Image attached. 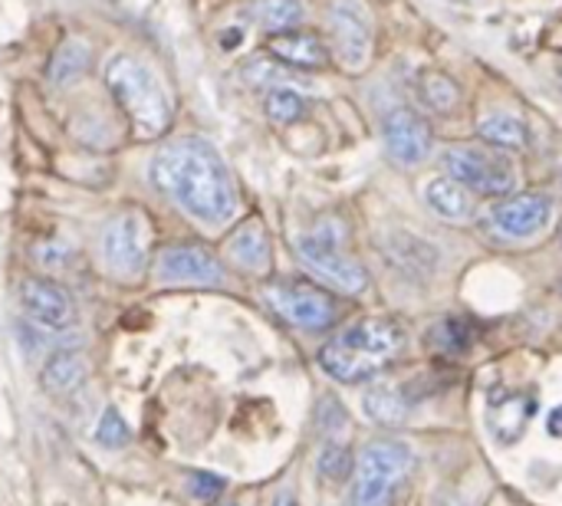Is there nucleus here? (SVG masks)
<instances>
[{
	"label": "nucleus",
	"instance_id": "1",
	"mask_svg": "<svg viewBox=\"0 0 562 506\" xmlns=\"http://www.w3.org/2000/svg\"><path fill=\"white\" fill-rule=\"evenodd\" d=\"M151 184L201 224H227L237 211V188L204 138H178L151 158Z\"/></svg>",
	"mask_w": 562,
	"mask_h": 506
},
{
	"label": "nucleus",
	"instance_id": "2",
	"mask_svg": "<svg viewBox=\"0 0 562 506\" xmlns=\"http://www.w3.org/2000/svg\"><path fill=\"white\" fill-rule=\"evenodd\" d=\"M405 349V329L389 319V316H366L349 323L342 333H336L323 352H319V366L349 385L369 382L379 372H385L398 352Z\"/></svg>",
	"mask_w": 562,
	"mask_h": 506
},
{
	"label": "nucleus",
	"instance_id": "3",
	"mask_svg": "<svg viewBox=\"0 0 562 506\" xmlns=\"http://www.w3.org/2000/svg\"><path fill=\"white\" fill-rule=\"evenodd\" d=\"M105 86H109L112 99L122 105V112L128 115L138 138H158L161 132H168L171 102H168L161 82L151 76V69L142 59H135L128 53H115L105 63Z\"/></svg>",
	"mask_w": 562,
	"mask_h": 506
},
{
	"label": "nucleus",
	"instance_id": "4",
	"mask_svg": "<svg viewBox=\"0 0 562 506\" xmlns=\"http://www.w3.org/2000/svg\"><path fill=\"white\" fill-rule=\"evenodd\" d=\"M412 468H415V454L405 441L366 445L356 464L352 506H392Z\"/></svg>",
	"mask_w": 562,
	"mask_h": 506
},
{
	"label": "nucleus",
	"instance_id": "5",
	"mask_svg": "<svg viewBox=\"0 0 562 506\" xmlns=\"http://www.w3.org/2000/svg\"><path fill=\"white\" fill-rule=\"evenodd\" d=\"M296 250H300L303 263L319 280H326L329 286H336L342 293H362L369 286L366 267L342 250V227L339 224H323V227L303 234L296 240Z\"/></svg>",
	"mask_w": 562,
	"mask_h": 506
},
{
	"label": "nucleus",
	"instance_id": "6",
	"mask_svg": "<svg viewBox=\"0 0 562 506\" xmlns=\"http://www.w3.org/2000/svg\"><path fill=\"white\" fill-rule=\"evenodd\" d=\"M263 300L296 329L323 333L339 319V300L316 283L303 280H273L263 286Z\"/></svg>",
	"mask_w": 562,
	"mask_h": 506
},
{
	"label": "nucleus",
	"instance_id": "7",
	"mask_svg": "<svg viewBox=\"0 0 562 506\" xmlns=\"http://www.w3.org/2000/svg\"><path fill=\"white\" fill-rule=\"evenodd\" d=\"M445 168L454 181L477 194H510L517 188V168L507 155L484 145H458L445 155Z\"/></svg>",
	"mask_w": 562,
	"mask_h": 506
},
{
	"label": "nucleus",
	"instance_id": "8",
	"mask_svg": "<svg viewBox=\"0 0 562 506\" xmlns=\"http://www.w3.org/2000/svg\"><path fill=\"white\" fill-rule=\"evenodd\" d=\"M142 211H122L102 234V260L115 277H142L148 263V230Z\"/></svg>",
	"mask_w": 562,
	"mask_h": 506
},
{
	"label": "nucleus",
	"instance_id": "9",
	"mask_svg": "<svg viewBox=\"0 0 562 506\" xmlns=\"http://www.w3.org/2000/svg\"><path fill=\"white\" fill-rule=\"evenodd\" d=\"M329 40L346 69H362L372 53V20L359 0H336L329 7Z\"/></svg>",
	"mask_w": 562,
	"mask_h": 506
},
{
	"label": "nucleus",
	"instance_id": "10",
	"mask_svg": "<svg viewBox=\"0 0 562 506\" xmlns=\"http://www.w3.org/2000/svg\"><path fill=\"white\" fill-rule=\"evenodd\" d=\"M382 138L385 151L395 165H422L431 155V125L415 112V109H392L382 122Z\"/></svg>",
	"mask_w": 562,
	"mask_h": 506
},
{
	"label": "nucleus",
	"instance_id": "11",
	"mask_svg": "<svg viewBox=\"0 0 562 506\" xmlns=\"http://www.w3.org/2000/svg\"><path fill=\"white\" fill-rule=\"evenodd\" d=\"M20 306L46 333H66L76 323L72 296L59 283L43 277H30L20 283Z\"/></svg>",
	"mask_w": 562,
	"mask_h": 506
},
{
	"label": "nucleus",
	"instance_id": "12",
	"mask_svg": "<svg viewBox=\"0 0 562 506\" xmlns=\"http://www.w3.org/2000/svg\"><path fill=\"white\" fill-rule=\"evenodd\" d=\"M158 280L165 283H224V263L201 244H171L158 257Z\"/></svg>",
	"mask_w": 562,
	"mask_h": 506
},
{
	"label": "nucleus",
	"instance_id": "13",
	"mask_svg": "<svg viewBox=\"0 0 562 506\" xmlns=\"http://www.w3.org/2000/svg\"><path fill=\"white\" fill-rule=\"evenodd\" d=\"M550 217H553V201L547 194H517L491 211V224L514 240L540 234L550 224Z\"/></svg>",
	"mask_w": 562,
	"mask_h": 506
},
{
	"label": "nucleus",
	"instance_id": "14",
	"mask_svg": "<svg viewBox=\"0 0 562 506\" xmlns=\"http://www.w3.org/2000/svg\"><path fill=\"white\" fill-rule=\"evenodd\" d=\"M267 49H270V56H277L280 63L296 66V69H326L329 59H333V53H329V46L323 43V36L313 33V30H303V26L270 33Z\"/></svg>",
	"mask_w": 562,
	"mask_h": 506
},
{
	"label": "nucleus",
	"instance_id": "15",
	"mask_svg": "<svg viewBox=\"0 0 562 506\" xmlns=\"http://www.w3.org/2000/svg\"><path fill=\"white\" fill-rule=\"evenodd\" d=\"M89 379V362L72 352V349H59V352H49L43 369H40V385L46 395L53 398H63V395H72L86 385Z\"/></svg>",
	"mask_w": 562,
	"mask_h": 506
},
{
	"label": "nucleus",
	"instance_id": "16",
	"mask_svg": "<svg viewBox=\"0 0 562 506\" xmlns=\"http://www.w3.org/2000/svg\"><path fill=\"white\" fill-rule=\"evenodd\" d=\"M227 257L247 270V273H267L270 270V237L260 221H250L237 227L227 240Z\"/></svg>",
	"mask_w": 562,
	"mask_h": 506
},
{
	"label": "nucleus",
	"instance_id": "17",
	"mask_svg": "<svg viewBox=\"0 0 562 506\" xmlns=\"http://www.w3.org/2000/svg\"><path fill=\"white\" fill-rule=\"evenodd\" d=\"M425 201L445 221H468L474 214V191L464 188L461 181H454L451 175L448 178H435L425 188Z\"/></svg>",
	"mask_w": 562,
	"mask_h": 506
},
{
	"label": "nucleus",
	"instance_id": "18",
	"mask_svg": "<svg viewBox=\"0 0 562 506\" xmlns=\"http://www.w3.org/2000/svg\"><path fill=\"white\" fill-rule=\"evenodd\" d=\"M362 408H366L369 421L402 425L408 418V412H412V402H408L405 389H398V385H375V389L366 392Z\"/></svg>",
	"mask_w": 562,
	"mask_h": 506
},
{
	"label": "nucleus",
	"instance_id": "19",
	"mask_svg": "<svg viewBox=\"0 0 562 506\" xmlns=\"http://www.w3.org/2000/svg\"><path fill=\"white\" fill-rule=\"evenodd\" d=\"M303 13H306L303 0H250L247 3V16L257 26L270 30V33L300 26L303 23Z\"/></svg>",
	"mask_w": 562,
	"mask_h": 506
},
{
	"label": "nucleus",
	"instance_id": "20",
	"mask_svg": "<svg viewBox=\"0 0 562 506\" xmlns=\"http://www.w3.org/2000/svg\"><path fill=\"white\" fill-rule=\"evenodd\" d=\"M89 63H92V49H89L82 40H66V43L53 53L46 76H49L53 86H69V82H76V79L86 76Z\"/></svg>",
	"mask_w": 562,
	"mask_h": 506
},
{
	"label": "nucleus",
	"instance_id": "21",
	"mask_svg": "<svg viewBox=\"0 0 562 506\" xmlns=\"http://www.w3.org/2000/svg\"><path fill=\"white\" fill-rule=\"evenodd\" d=\"M415 92L418 99L431 109V112H454L458 102H461V89L458 82L448 76V72H438V69H425L415 82Z\"/></svg>",
	"mask_w": 562,
	"mask_h": 506
},
{
	"label": "nucleus",
	"instance_id": "22",
	"mask_svg": "<svg viewBox=\"0 0 562 506\" xmlns=\"http://www.w3.org/2000/svg\"><path fill=\"white\" fill-rule=\"evenodd\" d=\"M477 132H481V138L487 145H497V148H507V151L527 148V125L517 115H510V112H491V115H484L481 125H477Z\"/></svg>",
	"mask_w": 562,
	"mask_h": 506
},
{
	"label": "nucleus",
	"instance_id": "23",
	"mask_svg": "<svg viewBox=\"0 0 562 506\" xmlns=\"http://www.w3.org/2000/svg\"><path fill=\"white\" fill-rule=\"evenodd\" d=\"M263 109H267V115L277 125H293V122H300L310 112V102L293 86H270L267 89V99H263Z\"/></svg>",
	"mask_w": 562,
	"mask_h": 506
},
{
	"label": "nucleus",
	"instance_id": "24",
	"mask_svg": "<svg viewBox=\"0 0 562 506\" xmlns=\"http://www.w3.org/2000/svg\"><path fill=\"white\" fill-rule=\"evenodd\" d=\"M128 441H132V428L122 418V412L105 408L95 421V445L105 451H122V448H128Z\"/></svg>",
	"mask_w": 562,
	"mask_h": 506
},
{
	"label": "nucleus",
	"instance_id": "25",
	"mask_svg": "<svg viewBox=\"0 0 562 506\" xmlns=\"http://www.w3.org/2000/svg\"><path fill=\"white\" fill-rule=\"evenodd\" d=\"M319 474L326 481H346L352 474V454L339 445H329L319 458Z\"/></svg>",
	"mask_w": 562,
	"mask_h": 506
},
{
	"label": "nucleus",
	"instance_id": "26",
	"mask_svg": "<svg viewBox=\"0 0 562 506\" xmlns=\"http://www.w3.org/2000/svg\"><path fill=\"white\" fill-rule=\"evenodd\" d=\"M468 326L461 319H445L438 329H435V346H441L445 352H461L468 346Z\"/></svg>",
	"mask_w": 562,
	"mask_h": 506
},
{
	"label": "nucleus",
	"instance_id": "27",
	"mask_svg": "<svg viewBox=\"0 0 562 506\" xmlns=\"http://www.w3.org/2000/svg\"><path fill=\"white\" fill-rule=\"evenodd\" d=\"M188 494L194 497V501H217L221 494H224V477H217V474H204V471H194L191 477H188Z\"/></svg>",
	"mask_w": 562,
	"mask_h": 506
},
{
	"label": "nucleus",
	"instance_id": "28",
	"mask_svg": "<svg viewBox=\"0 0 562 506\" xmlns=\"http://www.w3.org/2000/svg\"><path fill=\"white\" fill-rule=\"evenodd\" d=\"M273 506H300V504H296V497H293L290 491H283V494H280V497L273 501Z\"/></svg>",
	"mask_w": 562,
	"mask_h": 506
},
{
	"label": "nucleus",
	"instance_id": "29",
	"mask_svg": "<svg viewBox=\"0 0 562 506\" xmlns=\"http://www.w3.org/2000/svg\"><path fill=\"white\" fill-rule=\"evenodd\" d=\"M237 40H240V30L224 33V49H234V46H237Z\"/></svg>",
	"mask_w": 562,
	"mask_h": 506
},
{
	"label": "nucleus",
	"instance_id": "30",
	"mask_svg": "<svg viewBox=\"0 0 562 506\" xmlns=\"http://www.w3.org/2000/svg\"><path fill=\"white\" fill-rule=\"evenodd\" d=\"M557 76H560V86H562V63H560V72H557Z\"/></svg>",
	"mask_w": 562,
	"mask_h": 506
},
{
	"label": "nucleus",
	"instance_id": "31",
	"mask_svg": "<svg viewBox=\"0 0 562 506\" xmlns=\"http://www.w3.org/2000/svg\"><path fill=\"white\" fill-rule=\"evenodd\" d=\"M221 506H237V504H221Z\"/></svg>",
	"mask_w": 562,
	"mask_h": 506
}]
</instances>
